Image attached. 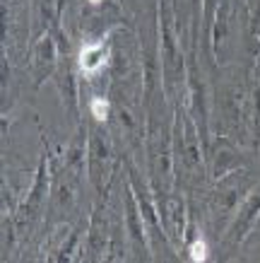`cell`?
Listing matches in <instances>:
<instances>
[{"instance_id":"3","label":"cell","mask_w":260,"mask_h":263,"mask_svg":"<svg viewBox=\"0 0 260 263\" xmlns=\"http://www.w3.org/2000/svg\"><path fill=\"white\" fill-rule=\"evenodd\" d=\"M190 258L197 263L207 261V244L203 239H195L193 244H190Z\"/></svg>"},{"instance_id":"2","label":"cell","mask_w":260,"mask_h":263,"mask_svg":"<svg viewBox=\"0 0 260 263\" xmlns=\"http://www.w3.org/2000/svg\"><path fill=\"white\" fill-rule=\"evenodd\" d=\"M89 109H92V116L96 121H106V116H109V102L102 99V97H94L92 104H89Z\"/></svg>"},{"instance_id":"1","label":"cell","mask_w":260,"mask_h":263,"mask_svg":"<svg viewBox=\"0 0 260 263\" xmlns=\"http://www.w3.org/2000/svg\"><path fill=\"white\" fill-rule=\"evenodd\" d=\"M109 61V51L104 46V41H96V44H87L79 51V68L85 75H96Z\"/></svg>"},{"instance_id":"4","label":"cell","mask_w":260,"mask_h":263,"mask_svg":"<svg viewBox=\"0 0 260 263\" xmlns=\"http://www.w3.org/2000/svg\"><path fill=\"white\" fill-rule=\"evenodd\" d=\"M89 3H94V5H99V3H102V0H89Z\"/></svg>"}]
</instances>
